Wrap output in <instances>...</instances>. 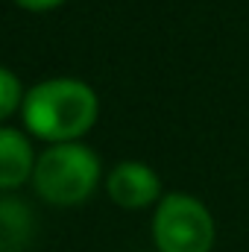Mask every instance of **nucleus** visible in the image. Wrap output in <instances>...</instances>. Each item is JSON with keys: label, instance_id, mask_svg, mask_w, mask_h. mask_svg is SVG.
Here are the masks:
<instances>
[{"label": "nucleus", "instance_id": "f257e3e1", "mask_svg": "<svg viewBox=\"0 0 249 252\" xmlns=\"http://www.w3.org/2000/svg\"><path fill=\"white\" fill-rule=\"evenodd\" d=\"M24 126L47 144H73L97 124V91L73 76H53L35 82L24 94Z\"/></svg>", "mask_w": 249, "mask_h": 252}, {"label": "nucleus", "instance_id": "f03ea898", "mask_svg": "<svg viewBox=\"0 0 249 252\" xmlns=\"http://www.w3.org/2000/svg\"><path fill=\"white\" fill-rule=\"evenodd\" d=\"M32 185L50 205H79L100 185V158L79 141L50 144L35 158Z\"/></svg>", "mask_w": 249, "mask_h": 252}, {"label": "nucleus", "instance_id": "7ed1b4c3", "mask_svg": "<svg viewBox=\"0 0 249 252\" xmlns=\"http://www.w3.org/2000/svg\"><path fill=\"white\" fill-rule=\"evenodd\" d=\"M214 217L190 193H164L153 214V241L158 252H211Z\"/></svg>", "mask_w": 249, "mask_h": 252}, {"label": "nucleus", "instance_id": "20e7f679", "mask_svg": "<svg viewBox=\"0 0 249 252\" xmlns=\"http://www.w3.org/2000/svg\"><path fill=\"white\" fill-rule=\"evenodd\" d=\"M106 193L121 208L158 205V199H161V179L144 161H121L106 176Z\"/></svg>", "mask_w": 249, "mask_h": 252}, {"label": "nucleus", "instance_id": "39448f33", "mask_svg": "<svg viewBox=\"0 0 249 252\" xmlns=\"http://www.w3.org/2000/svg\"><path fill=\"white\" fill-rule=\"evenodd\" d=\"M35 158L38 156L21 129L0 126V190L18 188L32 179Z\"/></svg>", "mask_w": 249, "mask_h": 252}, {"label": "nucleus", "instance_id": "423d86ee", "mask_svg": "<svg viewBox=\"0 0 249 252\" xmlns=\"http://www.w3.org/2000/svg\"><path fill=\"white\" fill-rule=\"evenodd\" d=\"M24 88H21V79L18 73H12L9 67L0 64V121L12 118L21 106H24Z\"/></svg>", "mask_w": 249, "mask_h": 252}, {"label": "nucleus", "instance_id": "0eeeda50", "mask_svg": "<svg viewBox=\"0 0 249 252\" xmlns=\"http://www.w3.org/2000/svg\"><path fill=\"white\" fill-rule=\"evenodd\" d=\"M15 3L27 12H50V9H59L64 0H15Z\"/></svg>", "mask_w": 249, "mask_h": 252}]
</instances>
